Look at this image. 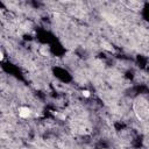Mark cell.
Instances as JSON below:
<instances>
[{
	"instance_id": "3",
	"label": "cell",
	"mask_w": 149,
	"mask_h": 149,
	"mask_svg": "<svg viewBox=\"0 0 149 149\" xmlns=\"http://www.w3.org/2000/svg\"><path fill=\"white\" fill-rule=\"evenodd\" d=\"M81 95H83L84 98H90L91 92H90L88 90H83V91H81Z\"/></svg>"
},
{
	"instance_id": "4",
	"label": "cell",
	"mask_w": 149,
	"mask_h": 149,
	"mask_svg": "<svg viewBox=\"0 0 149 149\" xmlns=\"http://www.w3.org/2000/svg\"><path fill=\"white\" fill-rule=\"evenodd\" d=\"M3 58H5V56H3V51H2V50H0V61L2 62V61H3Z\"/></svg>"
},
{
	"instance_id": "2",
	"label": "cell",
	"mask_w": 149,
	"mask_h": 149,
	"mask_svg": "<svg viewBox=\"0 0 149 149\" xmlns=\"http://www.w3.org/2000/svg\"><path fill=\"white\" fill-rule=\"evenodd\" d=\"M101 47H102V49H105L106 51H109V52H113V51H114V48L112 47V44L108 43V42L105 41V40L101 41Z\"/></svg>"
},
{
	"instance_id": "1",
	"label": "cell",
	"mask_w": 149,
	"mask_h": 149,
	"mask_svg": "<svg viewBox=\"0 0 149 149\" xmlns=\"http://www.w3.org/2000/svg\"><path fill=\"white\" fill-rule=\"evenodd\" d=\"M17 114L21 119H29L33 114V111L28 106H20L19 109H17Z\"/></svg>"
},
{
	"instance_id": "5",
	"label": "cell",
	"mask_w": 149,
	"mask_h": 149,
	"mask_svg": "<svg viewBox=\"0 0 149 149\" xmlns=\"http://www.w3.org/2000/svg\"><path fill=\"white\" fill-rule=\"evenodd\" d=\"M100 149H109V148H100Z\"/></svg>"
}]
</instances>
